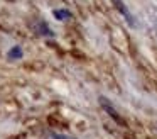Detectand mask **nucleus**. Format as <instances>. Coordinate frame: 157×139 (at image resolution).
<instances>
[{"label": "nucleus", "instance_id": "nucleus-3", "mask_svg": "<svg viewBox=\"0 0 157 139\" xmlns=\"http://www.w3.org/2000/svg\"><path fill=\"white\" fill-rule=\"evenodd\" d=\"M34 31L37 34H42V36H52V32H51V29L48 27V24L42 22V20H39V22L34 26Z\"/></svg>", "mask_w": 157, "mask_h": 139}, {"label": "nucleus", "instance_id": "nucleus-4", "mask_svg": "<svg viewBox=\"0 0 157 139\" xmlns=\"http://www.w3.org/2000/svg\"><path fill=\"white\" fill-rule=\"evenodd\" d=\"M52 15H54L58 20H68V19H71V12H69V10H66V9H54V10H52Z\"/></svg>", "mask_w": 157, "mask_h": 139}, {"label": "nucleus", "instance_id": "nucleus-2", "mask_svg": "<svg viewBox=\"0 0 157 139\" xmlns=\"http://www.w3.org/2000/svg\"><path fill=\"white\" fill-rule=\"evenodd\" d=\"M100 104H101V107L105 108L106 112H108V115H110V117H112V119H115V121L118 122V124H122V119L118 117V114H117V110L112 107V104H110V102L106 100V98H103V97H101V98H100Z\"/></svg>", "mask_w": 157, "mask_h": 139}, {"label": "nucleus", "instance_id": "nucleus-5", "mask_svg": "<svg viewBox=\"0 0 157 139\" xmlns=\"http://www.w3.org/2000/svg\"><path fill=\"white\" fill-rule=\"evenodd\" d=\"M9 58H10V59H21L22 58V49L19 46L12 47V49L9 51Z\"/></svg>", "mask_w": 157, "mask_h": 139}, {"label": "nucleus", "instance_id": "nucleus-1", "mask_svg": "<svg viewBox=\"0 0 157 139\" xmlns=\"http://www.w3.org/2000/svg\"><path fill=\"white\" fill-rule=\"evenodd\" d=\"M112 3L115 5V9L118 10V12L122 14L123 17H125V20H127V24H128V26H132V27L135 26V20H133V15L130 14V10L127 9V5L123 3V0H112Z\"/></svg>", "mask_w": 157, "mask_h": 139}, {"label": "nucleus", "instance_id": "nucleus-6", "mask_svg": "<svg viewBox=\"0 0 157 139\" xmlns=\"http://www.w3.org/2000/svg\"><path fill=\"white\" fill-rule=\"evenodd\" d=\"M48 139H76V137H71V136H64V134H52V136H49Z\"/></svg>", "mask_w": 157, "mask_h": 139}]
</instances>
